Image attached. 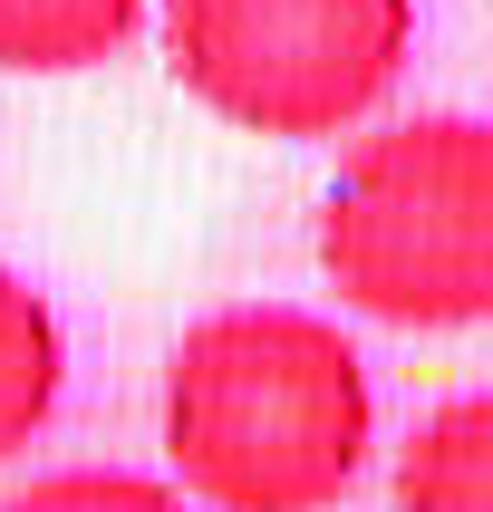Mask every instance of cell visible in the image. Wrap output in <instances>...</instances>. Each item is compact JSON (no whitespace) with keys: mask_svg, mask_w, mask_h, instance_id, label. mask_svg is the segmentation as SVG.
Returning <instances> with one entry per match:
<instances>
[{"mask_svg":"<svg viewBox=\"0 0 493 512\" xmlns=\"http://www.w3.org/2000/svg\"><path fill=\"white\" fill-rule=\"evenodd\" d=\"M377 445L368 358L300 300H232L165 358V464L203 512H329Z\"/></svg>","mask_w":493,"mask_h":512,"instance_id":"obj_1","label":"cell"},{"mask_svg":"<svg viewBox=\"0 0 493 512\" xmlns=\"http://www.w3.org/2000/svg\"><path fill=\"white\" fill-rule=\"evenodd\" d=\"M319 271L358 319L484 329L493 319V126L397 116L358 136L319 203Z\"/></svg>","mask_w":493,"mask_h":512,"instance_id":"obj_2","label":"cell"},{"mask_svg":"<svg viewBox=\"0 0 493 512\" xmlns=\"http://www.w3.org/2000/svg\"><path fill=\"white\" fill-rule=\"evenodd\" d=\"M397 512H493V387L416 416L397 445Z\"/></svg>","mask_w":493,"mask_h":512,"instance_id":"obj_4","label":"cell"},{"mask_svg":"<svg viewBox=\"0 0 493 512\" xmlns=\"http://www.w3.org/2000/svg\"><path fill=\"white\" fill-rule=\"evenodd\" d=\"M416 58V0H165L174 87L242 136L319 145L387 107Z\"/></svg>","mask_w":493,"mask_h":512,"instance_id":"obj_3","label":"cell"},{"mask_svg":"<svg viewBox=\"0 0 493 512\" xmlns=\"http://www.w3.org/2000/svg\"><path fill=\"white\" fill-rule=\"evenodd\" d=\"M145 29V0H0V78H78Z\"/></svg>","mask_w":493,"mask_h":512,"instance_id":"obj_5","label":"cell"},{"mask_svg":"<svg viewBox=\"0 0 493 512\" xmlns=\"http://www.w3.org/2000/svg\"><path fill=\"white\" fill-rule=\"evenodd\" d=\"M58 387H68L58 310L20 281V271H0V464L58 416Z\"/></svg>","mask_w":493,"mask_h":512,"instance_id":"obj_6","label":"cell"},{"mask_svg":"<svg viewBox=\"0 0 493 512\" xmlns=\"http://www.w3.org/2000/svg\"><path fill=\"white\" fill-rule=\"evenodd\" d=\"M0 512H194V493L136 464H58L39 484H20Z\"/></svg>","mask_w":493,"mask_h":512,"instance_id":"obj_7","label":"cell"}]
</instances>
